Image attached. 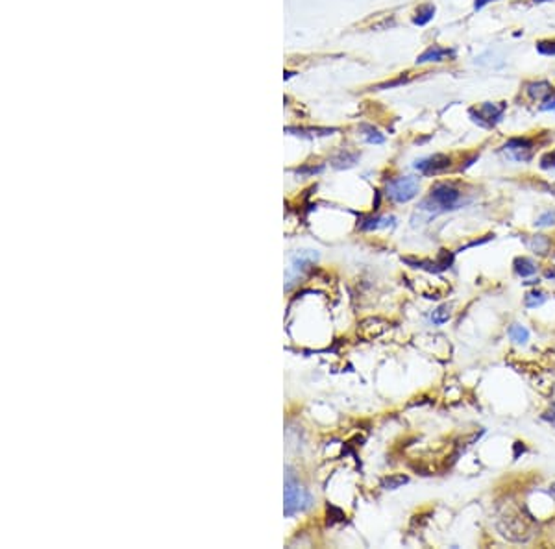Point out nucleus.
Listing matches in <instances>:
<instances>
[{
	"mask_svg": "<svg viewBox=\"0 0 555 549\" xmlns=\"http://www.w3.org/2000/svg\"><path fill=\"white\" fill-rule=\"evenodd\" d=\"M322 165H309V167H302V168H296V174H309V176H313V174H319L322 173Z\"/></svg>",
	"mask_w": 555,
	"mask_h": 549,
	"instance_id": "5701e85b",
	"label": "nucleus"
},
{
	"mask_svg": "<svg viewBox=\"0 0 555 549\" xmlns=\"http://www.w3.org/2000/svg\"><path fill=\"white\" fill-rule=\"evenodd\" d=\"M509 337H511V340H514L517 344H526L529 339V331L526 330L524 325L514 324L511 325V330H509Z\"/></svg>",
	"mask_w": 555,
	"mask_h": 549,
	"instance_id": "f3484780",
	"label": "nucleus"
},
{
	"mask_svg": "<svg viewBox=\"0 0 555 549\" xmlns=\"http://www.w3.org/2000/svg\"><path fill=\"white\" fill-rule=\"evenodd\" d=\"M433 15H435V6L431 4L420 6L419 10H417V15H415L413 22L415 24H419V27H424V24H428V22L433 19Z\"/></svg>",
	"mask_w": 555,
	"mask_h": 549,
	"instance_id": "2eb2a0df",
	"label": "nucleus"
},
{
	"mask_svg": "<svg viewBox=\"0 0 555 549\" xmlns=\"http://www.w3.org/2000/svg\"><path fill=\"white\" fill-rule=\"evenodd\" d=\"M408 481H409L408 476H403V474H393V476H387L383 479L382 488H385V490H396V488L403 487Z\"/></svg>",
	"mask_w": 555,
	"mask_h": 549,
	"instance_id": "dca6fc26",
	"label": "nucleus"
},
{
	"mask_svg": "<svg viewBox=\"0 0 555 549\" xmlns=\"http://www.w3.org/2000/svg\"><path fill=\"white\" fill-rule=\"evenodd\" d=\"M461 200V193L452 183H437L430 191V196L422 202L420 210L430 211L431 214L445 213L448 210H456V205Z\"/></svg>",
	"mask_w": 555,
	"mask_h": 549,
	"instance_id": "f03ea898",
	"label": "nucleus"
},
{
	"mask_svg": "<svg viewBox=\"0 0 555 549\" xmlns=\"http://www.w3.org/2000/svg\"><path fill=\"white\" fill-rule=\"evenodd\" d=\"M542 420H546L548 424H552L555 427V405H552L548 411H545V413H542Z\"/></svg>",
	"mask_w": 555,
	"mask_h": 549,
	"instance_id": "393cba45",
	"label": "nucleus"
},
{
	"mask_svg": "<svg viewBox=\"0 0 555 549\" xmlns=\"http://www.w3.org/2000/svg\"><path fill=\"white\" fill-rule=\"evenodd\" d=\"M545 302H546V294L540 293V291H531V293L526 294V298H524L526 307H529V309L539 307V305H542Z\"/></svg>",
	"mask_w": 555,
	"mask_h": 549,
	"instance_id": "aec40b11",
	"label": "nucleus"
},
{
	"mask_svg": "<svg viewBox=\"0 0 555 549\" xmlns=\"http://www.w3.org/2000/svg\"><path fill=\"white\" fill-rule=\"evenodd\" d=\"M489 2H494V0H476V4L474 6H476V10H482L483 6H487Z\"/></svg>",
	"mask_w": 555,
	"mask_h": 549,
	"instance_id": "bb28decb",
	"label": "nucleus"
},
{
	"mask_svg": "<svg viewBox=\"0 0 555 549\" xmlns=\"http://www.w3.org/2000/svg\"><path fill=\"white\" fill-rule=\"evenodd\" d=\"M420 183L413 176H402L387 185V196L396 204H405L419 194Z\"/></svg>",
	"mask_w": 555,
	"mask_h": 549,
	"instance_id": "20e7f679",
	"label": "nucleus"
},
{
	"mask_svg": "<svg viewBox=\"0 0 555 549\" xmlns=\"http://www.w3.org/2000/svg\"><path fill=\"white\" fill-rule=\"evenodd\" d=\"M503 111H505V104H491V102H485L477 110H472L470 113L474 117V121L491 128V126H494L502 119Z\"/></svg>",
	"mask_w": 555,
	"mask_h": 549,
	"instance_id": "423d86ee",
	"label": "nucleus"
},
{
	"mask_svg": "<svg viewBox=\"0 0 555 549\" xmlns=\"http://www.w3.org/2000/svg\"><path fill=\"white\" fill-rule=\"evenodd\" d=\"M357 159H359V154L357 152H348V150H343V152H339L336 157H333V167L336 168L354 167V165L357 163Z\"/></svg>",
	"mask_w": 555,
	"mask_h": 549,
	"instance_id": "f8f14e48",
	"label": "nucleus"
},
{
	"mask_svg": "<svg viewBox=\"0 0 555 549\" xmlns=\"http://www.w3.org/2000/svg\"><path fill=\"white\" fill-rule=\"evenodd\" d=\"M526 93H528V96L531 100H540V102H545V100L554 93V89H552V85L548 84V82H533V84H529L528 87H526Z\"/></svg>",
	"mask_w": 555,
	"mask_h": 549,
	"instance_id": "9d476101",
	"label": "nucleus"
},
{
	"mask_svg": "<svg viewBox=\"0 0 555 549\" xmlns=\"http://www.w3.org/2000/svg\"><path fill=\"white\" fill-rule=\"evenodd\" d=\"M537 50L545 56H555V41H540L537 45Z\"/></svg>",
	"mask_w": 555,
	"mask_h": 549,
	"instance_id": "412c9836",
	"label": "nucleus"
},
{
	"mask_svg": "<svg viewBox=\"0 0 555 549\" xmlns=\"http://www.w3.org/2000/svg\"><path fill=\"white\" fill-rule=\"evenodd\" d=\"M450 167H452V159L450 156H446V154H435V156L424 157V159H420V161L415 163V168L420 170L424 176H437V174L446 173Z\"/></svg>",
	"mask_w": 555,
	"mask_h": 549,
	"instance_id": "39448f33",
	"label": "nucleus"
},
{
	"mask_svg": "<svg viewBox=\"0 0 555 549\" xmlns=\"http://www.w3.org/2000/svg\"><path fill=\"white\" fill-rule=\"evenodd\" d=\"M313 505V496L309 494L308 488H304L296 481V477L289 471L287 479H285V508L283 513L285 516H294V514L304 513Z\"/></svg>",
	"mask_w": 555,
	"mask_h": 549,
	"instance_id": "7ed1b4c3",
	"label": "nucleus"
},
{
	"mask_svg": "<svg viewBox=\"0 0 555 549\" xmlns=\"http://www.w3.org/2000/svg\"><path fill=\"white\" fill-rule=\"evenodd\" d=\"M552 224H555V213H552V211L545 213L542 217H539V220H537V226H552Z\"/></svg>",
	"mask_w": 555,
	"mask_h": 549,
	"instance_id": "b1692460",
	"label": "nucleus"
},
{
	"mask_svg": "<svg viewBox=\"0 0 555 549\" xmlns=\"http://www.w3.org/2000/svg\"><path fill=\"white\" fill-rule=\"evenodd\" d=\"M503 152L514 161H529L533 157V142L529 139H511L503 147Z\"/></svg>",
	"mask_w": 555,
	"mask_h": 549,
	"instance_id": "0eeeda50",
	"label": "nucleus"
},
{
	"mask_svg": "<svg viewBox=\"0 0 555 549\" xmlns=\"http://www.w3.org/2000/svg\"><path fill=\"white\" fill-rule=\"evenodd\" d=\"M550 494H552V497H555V483L550 487Z\"/></svg>",
	"mask_w": 555,
	"mask_h": 549,
	"instance_id": "cd10ccee",
	"label": "nucleus"
},
{
	"mask_svg": "<svg viewBox=\"0 0 555 549\" xmlns=\"http://www.w3.org/2000/svg\"><path fill=\"white\" fill-rule=\"evenodd\" d=\"M448 58H456V50H450V48H442V47H430L426 50L424 54H420L417 63L422 65V63H431V61H445Z\"/></svg>",
	"mask_w": 555,
	"mask_h": 549,
	"instance_id": "1a4fd4ad",
	"label": "nucleus"
},
{
	"mask_svg": "<svg viewBox=\"0 0 555 549\" xmlns=\"http://www.w3.org/2000/svg\"><path fill=\"white\" fill-rule=\"evenodd\" d=\"M387 331V322H383L380 319H368L365 322H361L357 333L365 339H376V337L383 335Z\"/></svg>",
	"mask_w": 555,
	"mask_h": 549,
	"instance_id": "6e6552de",
	"label": "nucleus"
},
{
	"mask_svg": "<svg viewBox=\"0 0 555 549\" xmlns=\"http://www.w3.org/2000/svg\"><path fill=\"white\" fill-rule=\"evenodd\" d=\"M361 131H363V137H365V141L370 142V145H382V142L385 141V137H383L376 128H372V126H361Z\"/></svg>",
	"mask_w": 555,
	"mask_h": 549,
	"instance_id": "a211bd4d",
	"label": "nucleus"
},
{
	"mask_svg": "<svg viewBox=\"0 0 555 549\" xmlns=\"http://www.w3.org/2000/svg\"><path fill=\"white\" fill-rule=\"evenodd\" d=\"M533 2H546V0H533Z\"/></svg>",
	"mask_w": 555,
	"mask_h": 549,
	"instance_id": "c85d7f7f",
	"label": "nucleus"
},
{
	"mask_svg": "<svg viewBox=\"0 0 555 549\" xmlns=\"http://www.w3.org/2000/svg\"><path fill=\"white\" fill-rule=\"evenodd\" d=\"M394 219L393 217H376V219H365L361 222V230L372 231V230H382V228H389L393 226Z\"/></svg>",
	"mask_w": 555,
	"mask_h": 549,
	"instance_id": "9b49d317",
	"label": "nucleus"
},
{
	"mask_svg": "<svg viewBox=\"0 0 555 549\" xmlns=\"http://www.w3.org/2000/svg\"><path fill=\"white\" fill-rule=\"evenodd\" d=\"M540 167L542 168H555V150H552V152L545 154L542 156V159H540Z\"/></svg>",
	"mask_w": 555,
	"mask_h": 549,
	"instance_id": "4be33fe9",
	"label": "nucleus"
},
{
	"mask_svg": "<svg viewBox=\"0 0 555 549\" xmlns=\"http://www.w3.org/2000/svg\"><path fill=\"white\" fill-rule=\"evenodd\" d=\"M514 270H517L519 276L528 277V276H533V274L537 272V267H535V263L531 261V259H528V257H519V259L514 261Z\"/></svg>",
	"mask_w": 555,
	"mask_h": 549,
	"instance_id": "ddd939ff",
	"label": "nucleus"
},
{
	"mask_svg": "<svg viewBox=\"0 0 555 549\" xmlns=\"http://www.w3.org/2000/svg\"><path fill=\"white\" fill-rule=\"evenodd\" d=\"M540 110H545V111L555 110V91L550 94V96H548V98L545 100V104L540 105Z\"/></svg>",
	"mask_w": 555,
	"mask_h": 549,
	"instance_id": "a878e982",
	"label": "nucleus"
},
{
	"mask_svg": "<svg viewBox=\"0 0 555 549\" xmlns=\"http://www.w3.org/2000/svg\"><path fill=\"white\" fill-rule=\"evenodd\" d=\"M498 531L511 542H528L533 536V520L520 508H511L498 520Z\"/></svg>",
	"mask_w": 555,
	"mask_h": 549,
	"instance_id": "f257e3e1",
	"label": "nucleus"
},
{
	"mask_svg": "<svg viewBox=\"0 0 555 549\" xmlns=\"http://www.w3.org/2000/svg\"><path fill=\"white\" fill-rule=\"evenodd\" d=\"M452 316V307L448 304L446 305H440V307H437L433 311V314H431V320H433V324H445V322H448Z\"/></svg>",
	"mask_w": 555,
	"mask_h": 549,
	"instance_id": "6ab92c4d",
	"label": "nucleus"
},
{
	"mask_svg": "<svg viewBox=\"0 0 555 549\" xmlns=\"http://www.w3.org/2000/svg\"><path fill=\"white\" fill-rule=\"evenodd\" d=\"M528 246L535 251V254H539V256H546V254H548V250H550V241H548V237H545V235H535L529 239Z\"/></svg>",
	"mask_w": 555,
	"mask_h": 549,
	"instance_id": "4468645a",
	"label": "nucleus"
}]
</instances>
